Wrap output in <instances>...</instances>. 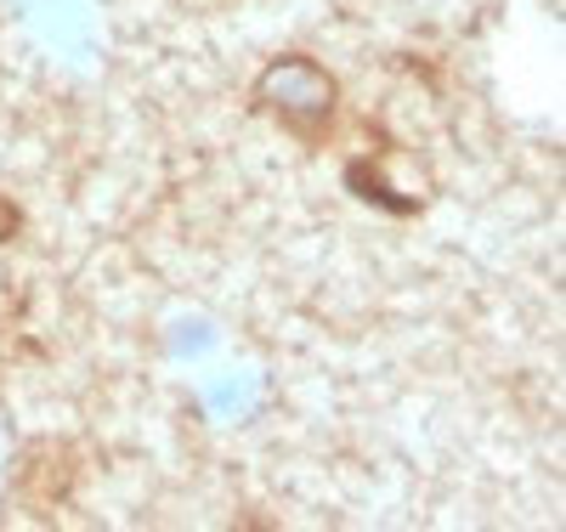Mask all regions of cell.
<instances>
[{
  "label": "cell",
  "mask_w": 566,
  "mask_h": 532,
  "mask_svg": "<svg viewBox=\"0 0 566 532\" xmlns=\"http://www.w3.org/2000/svg\"><path fill=\"white\" fill-rule=\"evenodd\" d=\"M255 96H261V108H272L290 131L312 136L317 125H328V108H335V80H328L317 63H306V58H283V63H272L261 74Z\"/></svg>",
  "instance_id": "obj_1"
}]
</instances>
